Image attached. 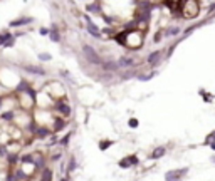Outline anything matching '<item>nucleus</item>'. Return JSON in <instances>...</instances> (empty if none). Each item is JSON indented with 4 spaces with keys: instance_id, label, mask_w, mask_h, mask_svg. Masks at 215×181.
I'll return each instance as SVG.
<instances>
[{
    "instance_id": "34",
    "label": "nucleus",
    "mask_w": 215,
    "mask_h": 181,
    "mask_svg": "<svg viewBox=\"0 0 215 181\" xmlns=\"http://www.w3.org/2000/svg\"><path fill=\"white\" fill-rule=\"evenodd\" d=\"M59 181H69V178H67V176H61Z\"/></svg>"
},
{
    "instance_id": "19",
    "label": "nucleus",
    "mask_w": 215,
    "mask_h": 181,
    "mask_svg": "<svg viewBox=\"0 0 215 181\" xmlns=\"http://www.w3.org/2000/svg\"><path fill=\"white\" fill-rule=\"evenodd\" d=\"M52 178H54V171L51 168H44L41 171V179L39 181H52Z\"/></svg>"
},
{
    "instance_id": "26",
    "label": "nucleus",
    "mask_w": 215,
    "mask_h": 181,
    "mask_svg": "<svg viewBox=\"0 0 215 181\" xmlns=\"http://www.w3.org/2000/svg\"><path fill=\"white\" fill-rule=\"evenodd\" d=\"M138 126H140V123H138V119H136V117H131V119H128V128L136 129Z\"/></svg>"
},
{
    "instance_id": "1",
    "label": "nucleus",
    "mask_w": 215,
    "mask_h": 181,
    "mask_svg": "<svg viewBox=\"0 0 215 181\" xmlns=\"http://www.w3.org/2000/svg\"><path fill=\"white\" fill-rule=\"evenodd\" d=\"M82 56H84V59L87 61V64L96 66V67H101L102 62H104V61L101 59L99 52H97L92 45H87V44H84V45H82Z\"/></svg>"
},
{
    "instance_id": "20",
    "label": "nucleus",
    "mask_w": 215,
    "mask_h": 181,
    "mask_svg": "<svg viewBox=\"0 0 215 181\" xmlns=\"http://www.w3.org/2000/svg\"><path fill=\"white\" fill-rule=\"evenodd\" d=\"M180 32H182V29H180V27H177V25H175V27H168V29H167V30H165V32H163V35H165V37H168V39H170V37H175V35H178V34H180Z\"/></svg>"
},
{
    "instance_id": "4",
    "label": "nucleus",
    "mask_w": 215,
    "mask_h": 181,
    "mask_svg": "<svg viewBox=\"0 0 215 181\" xmlns=\"http://www.w3.org/2000/svg\"><path fill=\"white\" fill-rule=\"evenodd\" d=\"M20 69L24 72H27L29 76H39V77H46L47 76V71L44 69L41 64H22Z\"/></svg>"
},
{
    "instance_id": "31",
    "label": "nucleus",
    "mask_w": 215,
    "mask_h": 181,
    "mask_svg": "<svg viewBox=\"0 0 215 181\" xmlns=\"http://www.w3.org/2000/svg\"><path fill=\"white\" fill-rule=\"evenodd\" d=\"M161 37H163V32H156V34H155V37H153V42H160V40H161Z\"/></svg>"
},
{
    "instance_id": "16",
    "label": "nucleus",
    "mask_w": 215,
    "mask_h": 181,
    "mask_svg": "<svg viewBox=\"0 0 215 181\" xmlns=\"http://www.w3.org/2000/svg\"><path fill=\"white\" fill-rule=\"evenodd\" d=\"M167 154V148H165V146H156V148L151 151V154H150V158L151 159H160V158H163V156Z\"/></svg>"
},
{
    "instance_id": "32",
    "label": "nucleus",
    "mask_w": 215,
    "mask_h": 181,
    "mask_svg": "<svg viewBox=\"0 0 215 181\" xmlns=\"http://www.w3.org/2000/svg\"><path fill=\"white\" fill-rule=\"evenodd\" d=\"M49 32H51V29H46V27H41V30H39L41 35H49Z\"/></svg>"
},
{
    "instance_id": "15",
    "label": "nucleus",
    "mask_w": 215,
    "mask_h": 181,
    "mask_svg": "<svg viewBox=\"0 0 215 181\" xmlns=\"http://www.w3.org/2000/svg\"><path fill=\"white\" fill-rule=\"evenodd\" d=\"M119 74H121V81H126V79H131V77H138V69H136V67H131V69H123Z\"/></svg>"
},
{
    "instance_id": "13",
    "label": "nucleus",
    "mask_w": 215,
    "mask_h": 181,
    "mask_svg": "<svg viewBox=\"0 0 215 181\" xmlns=\"http://www.w3.org/2000/svg\"><path fill=\"white\" fill-rule=\"evenodd\" d=\"M34 22V19L32 17H19L15 19V20H12L8 25H10L12 29H17V27H24V25H27V24H32Z\"/></svg>"
},
{
    "instance_id": "11",
    "label": "nucleus",
    "mask_w": 215,
    "mask_h": 181,
    "mask_svg": "<svg viewBox=\"0 0 215 181\" xmlns=\"http://www.w3.org/2000/svg\"><path fill=\"white\" fill-rule=\"evenodd\" d=\"M102 72H109V74H116V72H121V67L118 64V61H104L101 66Z\"/></svg>"
},
{
    "instance_id": "18",
    "label": "nucleus",
    "mask_w": 215,
    "mask_h": 181,
    "mask_svg": "<svg viewBox=\"0 0 215 181\" xmlns=\"http://www.w3.org/2000/svg\"><path fill=\"white\" fill-rule=\"evenodd\" d=\"M49 37H51V40H52V42H56V44H59V42H61V32H59V29H57V25H52V27H51Z\"/></svg>"
},
{
    "instance_id": "12",
    "label": "nucleus",
    "mask_w": 215,
    "mask_h": 181,
    "mask_svg": "<svg viewBox=\"0 0 215 181\" xmlns=\"http://www.w3.org/2000/svg\"><path fill=\"white\" fill-rule=\"evenodd\" d=\"M161 56H163V51H153V52H150L148 57H146V64L151 66V67L158 66L160 61H161Z\"/></svg>"
},
{
    "instance_id": "8",
    "label": "nucleus",
    "mask_w": 215,
    "mask_h": 181,
    "mask_svg": "<svg viewBox=\"0 0 215 181\" xmlns=\"http://www.w3.org/2000/svg\"><path fill=\"white\" fill-rule=\"evenodd\" d=\"M66 126H67V119H66V117L54 114V121H52V126H51V129H52V133H54V134L61 133V131L64 129Z\"/></svg>"
},
{
    "instance_id": "27",
    "label": "nucleus",
    "mask_w": 215,
    "mask_h": 181,
    "mask_svg": "<svg viewBox=\"0 0 215 181\" xmlns=\"http://www.w3.org/2000/svg\"><path fill=\"white\" fill-rule=\"evenodd\" d=\"M86 10H89V12H99V3H91V5H87L86 7Z\"/></svg>"
},
{
    "instance_id": "10",
    "label": "nucleus",
    "mask_w": 215,
    "mask_h": 181,
    "mask_svg": "<svg viewBox=\"0 0 215 181\" xmlns=\"http://www.w3.org/2000/svg\"><path fill=\"white\" fill-rule=\"evenodd\" d=\"M118 64L121 67V71H123V69H131V67L138 66V64H136V59L133 56H121L118 59Z\"/></svg>"
},
{
    "instance_id": "30",
    "label": "nucleus",
    "mask_w": 215,
    "mask_h": 181,
    "mask_svg": "<svg viewBox=\"0 0 215 181\" xmlns=\"http://www.w3.org/2000/svg\"><path fill=\"white\" fill-rule=\"evenodd\" d=\"M61 158H62V153H56L51 156V161L52 163H57V161H61Z\"/></svg>"
},
{
    "instance_id": "21",
    "label": "nucleus",
    "mask_w": 215,
    "mask_h": 181,
    "mask_svg": "<svg viewBox=\"0 0 215 181\" xmlns=\"http://www.w3.org/2000/svg\"><path fill=\"white\" fill-rule=\"evenodd\" d=\"M156 74H158L156 71H151V72H148V74H138V81H141V82H148V81L153 79Z\"/></svg>"
},
{
    "instance_id": "35",
    "label": "nucleus",
    "mask_w": 215,
    "mask_h": 181,
    "mask_svg": "<svg viewBox=\"0 0 215 181\" xmlns=\"http://www.w3.org/2000/svg\"><path fill=\"white\" fill-rule=\"evenodd\" d=\"M208 146H210V148H212V149L215 151V141H212V143H208Z\"/></svg>"
},
{
    "instance_id": "9",
    "label": "nucleus",
    "mask_w": 215,
    "mask_h": 181,
    "mask_svg": "<svg viewBox=\"0 0 215 181\" xmlns=\"http://www.w3.org/2000/svg\"><path fill=\"white\" fill-rule=\"evenodd\" d=\"M54 133H52V129L51 128H47V126H42V124H39L37 126V129H36V133H34V138L36 139H47V138H51Z\"/></svg>"
},
{
    "instance_id": "25",
    "label": "nucleus",
    "mask_w": 215,
    "mask_h": 181,
    "mask_svg": "<svg viewBox=\"0 0 215 181\" xmlns=\"http://www.w3.org/2000/svg\"><path fill=\"white\" fill-rule=\"evenodd\" d=\"M59 76L62 77V79H66V81L72 82V79H71V74H69V71H66V69H61V71H59Z\"/></svg>"
},
{
    "instance_id": "22",
    "label": "nucleus",
    "mask_w": 215,
    "mask_h": 181,
    "mask_svg": "<svg viewBox=\"0 0 215 181\" xmlns=\"http://www.w3.org/2000/svg\"><path fill=\"white\" fill-rule=\"evenodd\" d=\"M71 138H72V133L69 131V133H67L66 136H62V138L57 141V144L59 146H62V148H66V146H69V141H71Z\"/></svg>"
},
{
    "instance_id": "2",
    "label": "nucleus",
    "mask_w": 215,
    "mask_h": 181,
    "mask_svg": "<svg viewBox=\"0 0 215 181\" xmlns=\"http://www.w3.org/2000/svg\"><path fill=\"white\" fill-rule=\"evenodd\" d=\"M54 112H56L57 116H62V117H71V112H72V107L71 104L67 102L66 97H61V99H56L54 101V106H52Z\"/></svg>"
},
{
    "instance_id": "33",
    "label": "nucleus",
    "mask_w": 215,
    "mask_h": 181,
    "mask_svg": "<svg viewBox=\"0 0 215 181\" xmlns=\"http://www.w3.org/2000/svg\"><path fill=\"white\" fill-rule=\"evenodd\" d=\"M2 109H3V96L0 94V111H2Z\"/></svg>"
},
{
    "instance_id": "24",
    "label": "nucleus",
    "mask_w": 215,
    "mask_h": 181,
    "mask_svg": "<svg viewBox=\"0 0 215 181\" xmlns=\"http://www.w3.org/2000/svg\"><path fill=\"white\" fill-rule=\"evenodd\" d=\"M37 59L41 62H49V61H52V56L49 52H39L37 54Z\"/></svg>"
},
{
    "instance_id": "17",
    "label": "nucleus",
    "mask_w": 215,
    "mask_h": 181,
    "mask_svg": "<svg viewBox=\"0 0 215 181\" xmlns=\"http://www.w3.org/2000/svg\"><path fill=\"white\" fill-rule=\"evenodd\" d=\"M77 169V161H76V156H71L69 158V163H67V168H66V176L69 178L71 173H74Z\"/></svg>"
},
{
    "instance_id": "29",
    "label": "nucleus",
    "mask_w": 215,
    "mask_h": 181,
    "mask_svg": "<svg viewBox=\"0 0 215 181\" xmlns=\"http://www.w3.org/2000/svg\"><path fill=\"white\" fill-rule=\"evenodd\" d=\"M200 96H202V97H203V101H207V102L213 101V96H210V94H205V91H200Z\"/></svg>"
},
{
    "instance_id": "28",
    "label": "nucleus",
    "mask_w": 215,
    "mask_h": 181,
    "mask_svg": "<svg viewBox=\"0 0 215 181\" xmlns=\"http://www.w3.org/2000/svg\"><path fill=\"white\" fill-rule=\"evenodd\" d=\"M212 141H215V131H213V133H210L207 138H205V143H203V144L208 146V143H212Z\"/></svg>"
},
{
    "instance_id": "14",
    "label": "nucleus",
    "mask_w": 215,
    "mask_h": 181,
    "mask_svg": "<svg viewBox=\"0 0 215 181\" xmlns=\"http://www.w3.org/2000/svg\"><path fill=\"white\" fill-rule=\"evenodd\" d=\"M17 117V112L14 109H8V111H3L2 114H0V121L2 123H14Z\"/></svg>"
},
{
    "instance_id": "3",
    "label": "nucleus",
    "mask_w": 215,
    "mask_h": 181,
    "mask_svg": "<svg viewBox=\"0 0 215 181\" xmlns=\"http://www.w3.org/2000/svg\"><path fill=\"white\" fill-rule=\"evenodd\" d=\"M198 10H200V5L197 0H185L183 3V8H182V17L183 19H193L198 15Z\"/></svg>"
},
{
    "instance_id": "6",
    "label": "nucleus",
    "mask_w": 215,
    "mask_h": 181,
    "mask_svg": "<svg viewBox=\"0 0 215 181\" xmlns=\"http://www.w3.org/2000/svg\"><path fill=\"white\" fill-rule=\"evenodd\" d=\"M138 164H140V158L136 154H128L118 161V166L121 169H128V168H133V166H138Z\"/></svg>"
},
{
    "instance_id": "5",
    "label": "nucleus",
    "mask_w": 215,
    "mask_h": 181,
    "mask_svg": "<svg viewBox=\"0 0 215 181\" xmlns=\"http://www.w3.org/2000/svg\"><path fill=\"white\" fill-rule=\"evenodd\" d=\"M188 174V168H180V169H172L165 173V181H182Z\"/></svg>"
},
{
    "instance_id": "36",
    "label": "nucleus",
    "mask_w": 215,
    "mask_h": 181,
    "mask_svg": "<svg viewBox=\"0 0 215 181\" xmlns=\"http://www.w3.org/2000/svg\"><path fill=\"white\" fill-rule=\"evenodd\" d=\"M25 181H30V178H29V179H25Z\"/></svg>"
},
{
    "instance_id": "23",
    "label": "nucleus",
    "mask_w": 215,
    "mask_h": 181,
    "mask_svg": "<svg viewBox=\"0 0 215 181\" xmlns=\"http://www.w3.org/2000/svg\"><path fill=\"white\" fill-rule=\"evenodd\" d=\"M97 146H99L101 151H106V149H109L111 146H113V141H111V139H101Z\"/></svg>"
},
{
    "instance_id": "7",
    "label": "nucleus",
    "mask_w": 215,
    "mask_h": 181,
    "mask_svg": "<svg viewBox=\"0 0 215 181\" xmlns=\"http://www.w3.org/2000/svg\"><path fill=\"white\" fill-rule=\"evenodd\" d=\"M86 30H87V34H89L91 37L97 39V40H101V39H102V32L99 30V27H97L89 17H86Z\"/></svg>"
}]
</instances>
